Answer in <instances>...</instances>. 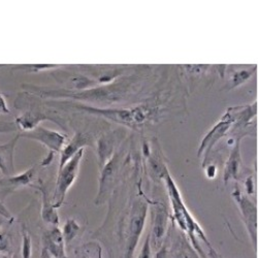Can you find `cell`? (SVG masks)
I'll use <instances>...</instances> for the list:
<instances>
[{
  "instance_id": "6da1fadb",
  "label": "cell",
  "mask_w": 258,
  "mask_h": 258,
  "mask_svg": "<svg viewBox=\"0 0 258 258\" xmlns=\"http://www.w3.org/2000/svg\"><path fill=\"white\" fill-rule=\"evenodd\" d=\"M128 84L125 81H117L107 85H99V87H93L84 91L73 90H53L38 89L39 94L46 97L73 98L80 101H88L96 104H112L119 102L127 93Z\"/></svg>"
},
{
  "instance_id": "7a4b0ae2",
  "label": "cell",
  "mask_w": 258,
  "mask_h": 258,
  "mask_svg": "<svg viewBox=\"0 0 258 258\" xmlns=\"http://www.w3.org/2000/svg\"><path fill=\"white\" fill-rule=\"evenodd\" d=\"M76 109L88 112L93 115L101 116L121 125L128 127H139L147 120L154 116L155 109L148 104H142L128 109H109V107H98L86 104H74Z\"/></svg>"
},
{
  "instance_id": "3957f363",
  "label": "cell",
  "mask_w": 258,
  "mask_h": 258,
  "mask_svg": "<svg viewBox=\"0 0 258 258\" xmlns=\"http://www.w3.org/2000/svg\"><path fill=\"white\" fill-rule=\"evenodd\" d=\"M165 174H166L165 175L166 188H167V191H168V196H169V199H170L171 207H173L175 220L177 221L180 228L190 235V239H191L193 245L196 246V248L201 251V248L197 243V236H199L200 239L204 240L205 243H207L208 245H209V242L206 238V235H205L203 229L201 228L199 223L195 219H193L190 212L188 211V209L184 205L182 197H181V193H180L176 183L174 182V180L171 179V177L168 174L167 170H165Z\"/></svg>"
},
{
  "instance_id": "277c9868",
  "label": "cell",
  "mask_w": 258,
  "mask_h": 258,
  "mask_svg": "<svg viewBox=\"0 0 258 258\" xmlns=\"http://www.w3.org/2000/svg\"><path fill=\"white\" fill-rule=\"evenodd\" d=\"M83 156L84 149L80 150V151L58 171L56 188L52 201L53 206L56 210L59 209L64 204L68 191L73 186L74 182L77 180Z\"/></svg>"
},
{
  "instance_id": "5b68a950",
  "label": "cell",
  "mask_w": 258,
  "mask_h": 258,
  "mask_svg": "<svg viewBox=\"0 0 258 258\" xmlns=\"http://www.w3.org/2000/svg\"><path fill=\"white\" fill-rule=\"evenodd\" d=\"M148 207L144 202H136L132 211V218L129 222L128 229V242L126 258H133L135 250L138 246L140 236L145 227V222L147 218Z\"/></svg>"
},
{
  "instance_id": "8992f818",
  "label": "cell",
  "mask_w": 258,
  "mask_h": 258,
  "mask_svg": "<svg viewBox=\"0 0 258 258\" xmlns=\"http://www.w3.org/2000/svg\"><path fill=\"white\" fill-rule=\"evenodd\" d=\"M20 138H25L32 141H36L47 147L50 152H60L64 145L67 144V137L52 129H48L42 126H37L30 132H22L18 135Z\"/></svg>"
},
{
  "instance_id": "52a82bcc",
  "label": "cell",
  "mask_w": 258,
  "mask_h": 258,
  "mask_svg": "<svg viewBox=\"0 0 258 258\" xmlns=\"http://www.w3.org/2000/svg\"><path fill=\"white\" fill-rule=\"evenodd\" d=\"M232 123H234V118H233L230 110L228 109L226 111V113L223 115V117L221 118V120L216 125H215L208 133V135L204 138V140L202 141V144L200 146V149H199V153H198V157H201L205 153V159L203 162V166L205 165L207 158H208L209 154L211 153L212 148L214 147V145L226 135V133L229 131V128Z\"/></svg>"
},
{
  "instance_id": "ba28073f",
  "label": "cell",
  "mask_w": 258,
  "mask_h": 258,
  "mask_svg": "<svg viewBox=\"0 0 258 258\" xmlns=\"http://www.w3.org/2000/svg\"><path fill=\"white\" fill-rule=\"evenodd\" d=\"M232 197L238 204L240 211L242 212L244 221L247 226V230L249 231L250 238L254 249H257V208L255 204H253L249 199H247L241 190L235 187L232 192Z\"/></svg>"
},
{
  "instance_id": "9c48e42d",
  "label": "cell",
  "mask_w": 258,
  "mask_h": 258,
  "mask_svg": "<svg viewBox=\"0 0 258 258\" xmlns=\"http://www.w3.org/2000/svg\"><path fill=\"white\" fill-rule=\"evenodd\" d=\"M120 165V156L115 154L109 161H107L102 168H100V177H99V188L98 193L95 200V203L101 204L110 192L114 181L116 179V175L118 173Z\"/></svg>"
},
{
  "instance_id": "30bf717a",
  "label": "cell",
  "mask_w": 258,
  "mask_h": 258,
  "mask_svg": "<svg viewBox=\"0 0 258 258\" xmlns=\"http://www.w3.org/2000/svg\"><path fill=\"white\" fill-rule=\"evenodd\" d=\"M41 248L46 249L54 258H69L66 253V242L58 226L44 231L41 235Z\"/></svg>"
},
{
  "instance_id": "8fae6325",
  "label": "cell",
  "mask_w": 258,
  "mask_h": 258,
  "mask_svg": "<svg viewBox=\"0 0 258 258\" xmlns=\"http://www.w3.org/2000/svg\"><path fill=\"white\" fill-rule=\"evenodd\" d=\"M92 145L91 138L83 133H77L74 138L69 141L62 150L60 151V160H59V167L58 171L66 165L79 151L84 149L86 146Z\"/></svg>"
},
{
  "instance_id": "7c38bea8",
  "label": "cell",
  "mask_w": 258,
  "mask_h": 258,
  "mask_svg": "<svg viewBox=\"0 0 258 258\" xmlns=\"http://www.w3.org/2000/svg\"><path fill=\"white\" fill-rule=\"evenodd\" d=\"M37 166L38 164H35L22 174L6 177L5 179L0 180V189H2L3 192H5V196L15 192L16 190H19L20 188L30 185L34 179Z\"/></svg>"
},
{
  "instance_id": "4fadbf2b",
  "label": "cell",
  "mask_w": 258,
  "mask_h": 258,
  "mask_svg": "<svg viewBox=\"0 0 258 258\" xmlns=\"http://www.w3.org/2000/svg\"><path fill=\"white\" fill-rule=\"evenodd\" d=\"M19 137L13 138L6 144H0V173L6 177L15 175V150Z\"/></svg>"
},
{
  "instance_id": "5bb4252c",
  "label": "cell",
  "mask_w": 258,
  "mask_h": 258,
  "mask_svg": "<svg viewBox=\"0 0 258 258\" xmlns=\"http://www.w3.org/2000/svg\"><path fill=\"white\" fill-rule=\"evenodd\" d=\"M45 120L53 121L56 124H59L62 126V123L59 120L53 118L52 116L45 114L44 112H39L37 110H33V111L29 110V111L25 112L22 116H20L16 119L15 123H16L17 127L19 129H21L22 132H30V131H32V129L39 126V123L45 121Z\"/></svg>"
},
{
  "instance_id": "9a60e30c",
  "label": "cell",
  "mask_w": 258,
  "mask_h": 258,
  "mask_svg": "<svg viewBox=\"0 0 258 258\" xmlns=\"http://www.w3.org/2000/svg\"><path fill=\"white\" fill-rule=\"evenodd\" d=\"M116 143H117L116 133L103 135L97 140L96 152H97L99 168H102L103 165L115 155Z\"/></svg>"
},
{
  "instance_id": "2e32d148",
  "label": "cell",
  "mask_w": 258,
  "mask_h": 258,
  "mask_svg": "<svg viewBox=\"0 0 258 258\" xmlns=\"http://www.w3.org/2000/svg\"><path fill=\"white\" fill-rule=\"evenodd\" d=\"M41 193V200H42V207H41V218L46 223L51 224L52 226L59 225V216L57 210L53 206V202H50L48 197V190L46 186L42 184L41 180H39L38 187H34Z\"/></svg>"
},
{
  "instance_id": "e0dca14e",
  "label": "cell",
  "mask_w": 258,
  "mask_h": 258,
  "mask_svg": "<svg viewBox=\"0 0 258 258\" xmlns=\"http://www.w3.org/2000/svg\"><path fill=\"white\" fill-rule=\"evenodd\" d=\"M240 166H241V152H240V140H238L233 149L231 150L230 155L225 164L224 175H223V180L225 184H227L230 179L238 178Z\"/></svg>"
},
{
  "instance_id": "ac0fdd59",
  "label": "cell",
  "mask_w": 258,
  "mask_h": 258,
  "mask_svg": "<svg viewBox=\"0 0 258 258\" xmlns=\"http://www.w3.org/2000/svg\"><path fill=\"white\" fill-rule=\"evenodd\" d=\"M166 227V211H164L163 207L156 209V216H155V223L153 227V232L151 236H153V243L155 246H159L161 239L163 238Z\"/></svg>"
},
{
  "instance_id": "d6986e66",
  "label": "cell",
  "mask_w": 258,
  "mask_h": 258,
  "mask_svg": "<svg viewBox=\"0 0 258 258\" xmlns=\"http://www.w3.org/2000/svg\"><path fill=\"white\" fill-rule=\"evenodd\" d=\"M68 83L70 87L75 91H84L93 88L98 83V81H95L89 77H86L83 75H73L69 77Z\"/></svg>"
},
{
  "instance_id": "ffe728a7",
  "label": "cell",
  "mask_w": 258,
  "mask_h": 258,
  "mask_svg": "<svg viewBox=\"0 0 258 258\" xmlns=\"http://www.w3.org/2000/svg\"><path fill=\"white\" fill-rule=\"evenodd\" d=\"M75 258H102L101 246L96 242H89L77 249Z\"/></svg>"
},
{
  "instance_id": "44dd1931",
  "label": "cell",
  "mask_w": 258,
  "mask_h": 258,
  "mask_svg": "<svg viewBox=\"0 0 258 258\" xmlns=\"http://www.w3.org/2000/svg\"><path fill=\"white\" fill-rule=\"evenodd\" d=\"M81 230H82V227L77 222V220H75L74 218H69L66 224H64L63 230H62V235H63L64 242H66V245L71 244L80 234Z\"/></svg>"
},
{
  "instance_id": "7402d4cb",
  "label": "cell",
  "mask_w": 258,
  "mask_h": 258,
  "mask_svg": "<svg viewBox=\"0 0 258 258\" xmlns=\"http://www.w3.org/2000/svg\"><path fill=\"white\" fill-rule=\"evenodd\" d=\"M257 72V67L254 66L252 69H247V70H241L239 72H236L232 75L229 81V89H233L235 87H239L242 84L247 82L249 79L253 77V75Z\"/></svg>"
},
{
  "instance_id": "603a6c76",
  "label": "cell",
  "mask_w": 258,
  "mask_h": 258,
  "mask_svg": "<svg viewBox=\"0 0 258 258\" xmlns=\"http://www.w3.org/2000/svg\"><path fill=\"white\" fill-rule=\"evenodd\" d=\"M60 66L58 64H26V66L18 67L17 70H22L28 73H37L45 70H51V69H58Z\"/></svg>"
},
{
  "instance_id": "cb8c5ba5",
  "label": "cell",
  "mask_w": 258,
  "mask_h": 258,
  "mask_svg": "<svg viewBox=\"0 0 258 258\" xmlns=\"http://www.w3.org/2000/svg\"><path fill=\"white\" fill-rule=\"evenodd\" d=\"M31 238L26 230H23L22 235V258H31Z\"/></svg>"
},
{
  "instance_id": "d4e9b609",
  "label": "cell",
  "mask_w": 258,
  "mask_h": 258,
  "mask_svg": "<svg viewBox=\"0 0 258 258\" xmlns=\"http://www.w3.org/2000/svg\"><path fill=\"white\" fill-rule=\"evenodd\" d=\"M152 257V251H151V233L147 235V238L144 242V245L142 247L141 253L138 258H151Z\"/></svg>"
},
{
  "instance_id": "484cf974",
  "label": "cell",
  "mask_w": 258,
  "mask_h": 258,
  "mask_svg": "<svg viewBox=\"0 0 258 258\" xmlns=\"http://www.w3.org/2000/svg\"><path fill=\"white\" fill-rule=\"evenodd\" d=\"M18 129L15 122H8V121H0V134H7L13 133Z\"/></svg>"
},
{
  "instance_id": "4316f807",
  "label": "cell",
  "mask_w": 258,
  "mask_h": 258,
  "mask_svg": "<svg viewBox=\"0 0 258 258\" xmlns=\"http://www.w3.org/2000/svg\"><path fill=\"white\" fill-rule=\"evenodd\" d=\"M0 215L6 219H12V215L11 213L9 212V210L7 209V207L4 205V203L0 201Z\"/></svg>"
},
{
  "instance_id": "83f0119b",
  "label": "cell",
  "mask_w": 258,
  "mask_h": 258,
  "mask_svg": "<svg viewBox=\"0 0 258 258\" xmlns=\"http://www.w3.org/2000/svg\"><path fill=\"white\" fill-rule=\"evenodd\" d=\"M206 176L210 179H213L216 177V166L215 165H210L206 169Z\"/></svg>"
},
{
  "instance_id": "f1b7e54d",
  "label": "cell",
  "mask_w": 258,
  "mask_h": 258,
  "mask_svg": "<svg viewBox=\"0 0 258 258\" xmlns=\"http://www.w3.org/2000/svg\"><path fill=\"white\" fill-rule=\"evenodd\" d=\"M246 190L249 193V195H253L254 192V182H253V178L249 177L246 180Z\"/></svg>"
},
{
  "instance_id": "f546056e",
  "label": "cell",
  "mask_w": 258,
  "mask_h": 258,
  "mask_svg": "<svg viewBox=\"0 0 258 258\" xmlns=\"http://www.w3.org/2000/svg\"><path fill=\"white\" fill-rule=\"evenodd\" d=\"M0 258H8V257L5 256V255H0Z\"/></svg>"
}]
</instances>
